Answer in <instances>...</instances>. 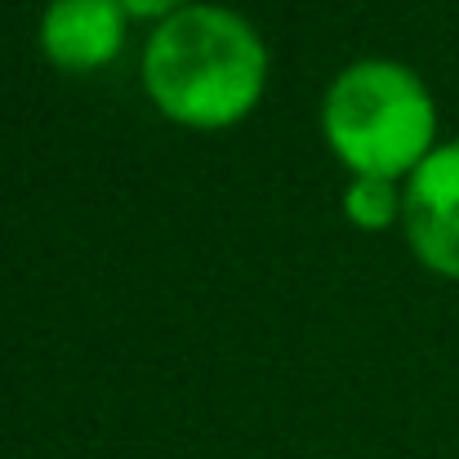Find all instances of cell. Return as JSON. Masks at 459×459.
Here are the masks:
<instances>
[{
    "label": "cell",
    "instance_id": "cell-1",
    "mask_svg": "<svg viewBox=\"0 0 459 459\" xmlns=\"http://www.w3.org/2000/svg\"><path fill=\"white\" fill-rule=\"evenodd\" d=\"M268 76L259 31L219 4H192L160 22L143 54V85L152 103L178 126L219 130L241 121Z\"/></svg>",
    "mask_w": 459,
    "mask_h": 459
},
{
    "label": "cell",
    "instance_id": "cell-2",
    "mask_svg": "<svg viewBox=\"0 0 459 459\" xmlns=\"http://www.w3.org/2000/svg\"><path fill=\"white\" fill-rule=\"evenodd\" d=\"M325 139L357 174L397 178L415 174L433 152L437 108L424 81L402 63H352L325 94Z\"/></svg>",
    "mask_w": 459,
    "mask_h": 459
},
{
    "label": "cell",
    "instance_id": "cell-3",
    "mask_svg": "<svg viewBox=\"0 0 459 459\" xmlns=\"http://www.w3.org/2000/svg\"><path fill=\"white\" fill-rule=\"evenodd\" d=\"M402 219L424 268L459 281V143H442L420 160Z\"/></svg>",
    "mask_w": 459,
    "mask_h": 459
},
{
    "label": "cell",
    "instance_id": "cell-4",
    "mask_svg": "<svg viewBox=\"0 0 459 459\" xmlns=\"http://www.w3.org/2000/svg\"><path fill=\"white\" fill-rule=\"evenodd\" d=\"M126 9L117 0H54L40 22L45 54L67 72H94L121 54Z\"/></svg>",
    "mask_w": 459,
    "mask_h": 459
},
{
    "label": "cell",
    "instance_id": "cell-5",
    "mask_svg": "<svg viewBox=\"0 0 459 459\" xmlns=\"http://www.w3.org/2000/svg\"><path fill=\"white\" fill-rule=\"evenodd\" d=\"M402 205H406V201L397 196V183H393V178H375V174H357L352 187H348V196H343L348 219H352L357 228H370V232L388 228Z\"/></svg>",
    "mask_w": 459,
    "mask_h": 459
},
{
    "label": "cell",
    "instance_id": "cell-6",
    "mask_svg": "<svg viewBox=\"0 0 459 459\" xmlns=\"http://www.w3.org/2000/svg\"><path fill=\"white\" fill-rule=\"evenodd\" d=\"M126 13H134V18H156V13H169L178 0H117Z\"/></svg>",
    "mask_w": 459,
    "mask_h": 459
}]
</instances>
